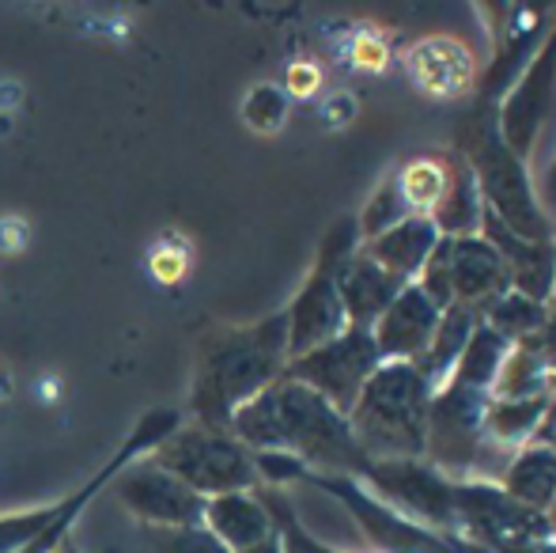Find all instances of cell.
<instances>
[{
    "mask_svg": "<svg viewBox=\"0 0 556 553\" xmlns=\"http://www.w3.org/2000/svg\"><path fill=\"white\" fill-rule=\"evenodd\" d=\"M227 432L247 451H288L303 458L311 474H344L364 481L371 470L367 455L352 440L349 417L288 376L250 399L231 417Z\"/></svg>",
    "mask_w": 556,
    "mask_h": 553,
    "instance_id": "obj_1",
    "label": "cell"
},
{
    "mask_svg": "<svg viewBox=\"0 0 556 553\" xmlns=\"http://www.w3.org/2000/svg\"><path fill=\"white\" fill-rule=\"evenodd\" d=\"M288 368V318L285 311L254 326H220L198 345L190 414L198 425L227 432L231 417L250 399L273 387Z\"/></svg>",
    "mask_w": 556,
    "mask_h": 553,
    "instance_id": "obj_2",
    "label": "cell"
},
{
    "mask_svg": "<svg viewBox=\"0 0 556 553\" xmlns=\"http://www.w3.org/2000/svg\"><path fill=\"white\" fill-rule=\"evenodd\" d=\"M454 152L473 171L484 213H492L504 228H511L515 236L530 239V243H556V224L538 198L530 163H522L500 140L496 103L477 99V114H469V122L462 126Z\"/></svg>",
    "mask_w": 556,
    "mask_h": 553,
    "instance_id": "obj_3",
    "label": "cell"
},
{
    "mask_svg": "<svg viewBox=\"0 0 556 553\" xmlns=\"http://www.w3.org/2000/svg\"><path fill=\"white\" fill-rule=\"evenodd\" d=\"M432 384L420 376L417 364L387 361L379 364L356 406L349 410V428L367 463L390 458H425L428 410H432Z\"/></svg>",
    "mask_w": 556,
    "mask_h": 553,
    "instance_id": "obj_4",
    "label": "cell"
},
{
    "mask_svg": "<svg viewBox=\"0 0 556 553\" xmlns=\"http://www.w3.org/2000/svg\"><path fill=\"white\" fill-rule=\"evenodd\" d=\"M492 391L446 384L428 410L425 463L451 481H500L515 451H504L484 436Z\"/></svg>",
    "mask_w": 556,
    "mask_h": 553,
    "instance_id": "obj_5",
    "label": "cell"
},
{
    "mask_svg": "<svg viewBox=\"0 0 556 553\" xmlns=\"http://www.w3.org/2000/svg\"><path fill=\"white\" fill-rule=\"evenodd\" d=\"M148 463L167 470L186 489L213 501L224 493H250L257 489L254 451H247L231 432L205 425H178L160 448L148 455Z\"/></svg>",
    "mask_w": 556,
    "mask_h": 553,
    "instance_id": "obj_6",
    "label": "cell"
},
{
    "mask_svg": "<svg viewBox=\"0 0 556 553\" xmlns=\"http://www.w3.org/2000/svg\"><path fill=\"white\" fill-rule=\"evenodd\" d=\"M359 228L356 216H344L330 228V236L323 239V251L315 259V269L303 280L300 296L285 307L288 318V361L311 353V349L326 345L341 330H349L344 323L341 296H337V269L344 266V259L359 251Z\"/></svg>",
    "mask_w": 556,
    "mask_h": 553,
    "instance_id": "obj_7",
    "label": "cell"
},
{
    "mask_svg": "<svg viewBox=\"0 0 556 553\" xmlns=\"http://www.w3.org/2000/svg\"><path fill=\"white\" fill-rule=\"evenodd\" d=\"M458 535L484 553H522L553 539L549 512H538L507 497L496 481H454Z\"/></svg>",
    "mask_w": 556,
    "mask_h": 553,
    "instance_id": "obj_8",
    "label": "cell"
},
{
    "mask_svg": "<svg viewBox=\"0 0 556 553\" xmlns=\"http://www.w3.org/2000/svg\"><path fill=\"white\" fill-rule=\"evenodd\" d=\"M364 486L379 497L387 508L420 524L428 531L458 535V512H454V481L435 470L425 458H390L371 463ZM462 539V535H458Z\"/></svg>",
    "mask_w": 556,
    "mask_h": 553,
    "instance_id": "obj_9",
    "label": "cell"
},
{
    "mask_svg": "<svg viewBox=\"0 0 556 553\" xmlns=\"http://www.w3.org/2000/svg\"><path fill=\"white\" fill-rule=\"evenodd\" d=\"M382 356L375 349L371 330H341L326 345L311 349V353L288 361L285 376L295 384L311 387L318 399H326L337 414L349 417V410L356 406L359 391L367 387V379L379 372Z\"/></svg>",
    "mask_w": 556,
    "mask_h": 553,
    "instance_id": "obj_10",
    "label": "cell"
},
{
    "mask_svg": "<svg viewBox=\"0 0 556 553\" xmlns=\"http://www.w3.org/2000/svg\"><path fill=\"white\" fill-rule=\"evenodd\" d=\"M556 106V15L549 35L542 38V46L534 50V58L527 61L515 84L504 91V99L496 103V126L500 140L519 155L522 163L534 160L542 129L549 122Z\"/></svg>",
    "mask_w": 556,
    "mask_h": 553,
    "instance_id": "obj_11",
    "label": "cell"
},
{
    "mask_svg": "<svg viewBox=\"0 0 556 553\" xmlns=\"http://www.w3.org/2000/svg\"><path fill=\"white\" fill-rule=\"evenodd\" d=\"M111 489L117 501L129 508V516H137L140 524H148L152 531L198 527L201 516H205V497L186 489L182 481L170 478L160 466H152L148 458H137V463L125 466L111 481Z\"/></svg>",
    "mask_w": 556,
    "mask_h": 553,
    "instance_id": "obj_12",
    "label": "cell"
},
{
    "mask_svg": "<svg viewBox=\"0 0 556 553\" xmlns=\"http://www.w3.org/2000/svg\"><path fill=\"white\" fill-rule=\"evenodd\" d=\"M484 15H496L492 27V58L489 68L481 76V99L500 103L504 91L515 84V76L527 68V61L534 58V50L542 46V38L549 35L553 23L549 8H530V4H484Z\"/></svg>",
    "mask_w": 556,
    "mask_h": 553,
    "instance_id": "obj_13",
    "label": "cell"
},
{
    "mask_svg": "<svg viewBox=\"0 0 556 553\" xmlns=\"http://www.w3.org/2000/svg\"><path fill=\"white\" fill-rule=\"evenodd\" d=\"M443 311L420 292L417 285H405L394 296L387 311L379 315V323L371 326L375 349H379L382 364L387 361H409L417 364L425 356L428 341H432L435 326H440Z\"/></svg>",
    "mask_w": 556,
    "mask_h": 553,
    "instance_id": "obj_14",
    "label": "cell"
},
{
    "mask_svg": "<svg viewBox=\"0 0 556 553\" xmlns=\"http://www.w3.org/2000/svg\"><path fill=\"white\" fill-rule=\"evenodd\" d=\"M556 391V315L534 338L507 349L492 384V399H549Z\"/></svg>",
    "mask_w": 556,
    "mask_h": 553,
    "instance_id": "obj_15",
    "label": "cell"
},
{
    "mask_svg": "<svg viewBox=\"0 0 556 553\" xmlns=\"http://www.w3.org/2000/svg\"><path fill=\"white\" fill-rule=\"evenodd\" d=\"M481 236L500 251L511 277V288L538 303L553 307V288H556V243H530V239L515 236L511 228L496 221L492 213H481Z\"/></svg>",
    "mask_w": 556,
    "mask_h": 553,
    "instance_id": "obj_16",
    "label": "cell"
},
{
    "mask_svg": "<svg viewBox=\"0 0 556 553\" xmlns=\"http://www.w3.org/2000/svg\"><path fill=\"white\" fill-rule=\"evenodd\" d=\"M451 288L454 303H462L469 311L489 307L496 296H504L511 288L504 259H500V251L481 231L451 239Z\"/></svg>",
    "mask_w": 556,
    "mask_h": 553,
    "instance_id": "obj_17",
    "label": "cell"
},
{
    "mask_svg": "<svg viewBox=\"0 0 556 553\" xmlns=\"http://www.w3.org/2000/svg\"><path fill=\"white\" fill-rule=\"evenodd\" d=\"M402 288H405L402 280L390 277L382 266H375L364 251L344 259V266L337 269V296H341L344 323H349L352 330H371Z\"/></svg>",
    "mask_w": 556,
    "mask_h": 553,
    "instance_id": "obj_18",
    "label": "cell"
},
{
    "mask_svg": "<svg viewBox=\"0 0 556 553\" xmlns=\"http://www.w3.org/2000/svg\"><path fill=\"white\" fill-rule=\"evenodd\" d=\"M409 76L417 80V88H425L428 96H443L454 99L462 91L473 88L477 80V65L469 46H462L458 38H425L409 50L405 58Z\"/></svg>",
    "mask_w": 556,
    "mask_h": 553,
    "instance_id": "obj_19",
    "label": "cell"
},
{
    "mask_svg": "<svg viewBox=\"0 0 556 553\" xmlns=\"http://www.w3.org/2000/svg\"><path fill=\"white\" fill-rule=\"evenodd\" d=\"M201 527H205L227 553H242V550L257 546V542H265L277 531L269 508H265V501L257 497V489H250V493H224V497L205 501Z\"/></svg>",
    "mask_w": 556,
    "mask_h": 553,
    "instance_id": "obj_20",
    "label": "cell"
},
{
    "mask_svg": "<svg viewBox=\"0 0 556 553\" xmlns=\"http://www.w3.org/2000/svg\"><path fill=\"white\" fill-rule=\"evenodd\" d=\"M440 239L443 236L435 231V224L428 221V216H409V221L382 231V236L371 239V243H359V251H364L375 266L387 269L390 277L402 280V285H413Z\"/></svg>",
    "mask_w": 556,
    "mask_h": 553,
    "instance_id": "obj_21",
    "label": "cell"
},
{
    "mask_svg": "<svg viewBox=\"0 0 556 553\" xmlns=\"http://www.w3.org/2000/svg\"><path fill=\"white\" fill-rule=\"evenodd\" d=\"M481 213H484V201H481V190H477L473 171H469V163L451 148L446 190H443L440 205L432 209V216H428V221L435 224V231H440V236L462 239V236H477V231H481Z\"/></svg>",
    "mask_w": 556,
    "mask_h": 553,
    "instance_id": "obj_22",
    "label": "cell"
},
{
    "mask_svg": "<svg viewBox=\"0 0 556 553\" xmlns=\"http://www.w3.org/2000/svg\"><path fill=\"white\" fill-rule=\"evenodd\" d=\"M496 486L527 508L549 512L556 501V451L542 443H522Z\"/></svg>",
    "mask_w": 556,
    "mask_h": 553,
    "instance_id": "obj_23",
    "label": "cell"
},
{
    "mask_svg": "<svg viewBox=\"0 0 556 553\" xmlns=\"http://www.w3.org/2000/svg\"><path fill=\"white\" fill-rule=\"evenodd\" d=\"M477 323H481V318H477V311L462 307V303H451V307L440 315V326H435L425 356L417 361L420 376L432 384V391H443V387H446L454 364H458V356L466 353L469 338H473Z\"/></svg>",
    "mask_w": 556,
    "mask_h": 553,
    "instance_id": "obj_24",
    "label": "cell"
},
{
    "mask_svg": "<svg viewBox=\"0 0 556 553\" xmlns=\"http://www.w3.org/2000/svg\"><path fill=\"white\" fill-rule=\"evenodd\" d=\"M477 318H481L492 334H500L507 345H519V341L534 338V334L549 323L553 307L549 303H538V300H530V296L515 292V288H507V292L496 296L489 307L477 311Z\"/></svg>",
    "mask_w": 556,
    "mask_h": 553,
    "instance_id": "obj_25",
    "label": "cell"
},
{
    "mask_svg": "<svg viewBox=\"0 0 556 553\" xmlns=\"http://www.w3.org/2000/svg\"><path fill=\"white\" fill-rule=\"evenodd\" d=\"M545 402L549 399H519V402L492 399L489 414H484V436H489L496 448L519 451L522 443L534 440L538 425H542V414H545Z\"/></svg>",
    "mask_w": 556,
    "mask_h": 553,
    "instance_id": "obj_26",
    "label": "cell"
},
{
    "mask_svg": "<svg viewBox=\"0 0 556 553\" xmlns=\"http://www.w3.org/2000/svg\"><path fill=\"white\" fill-rule=\"evenodd\" d=\"M446 167H451V152H420L394 171L413 216H432V209L440 205L446 190Z\"/></svg>",
    "mask_w": 556,
    "mask_h": 553,
    "instance_id": "obj_27",
    "label": "cell"
},
{
    "mask_svg": "<svg viewBox=\"0 0 556 553\" xmlns=\"http://www.w3.org/2000/svg\"><path fill=\"white\" fill-rule=\"evenodd\" d=\"M507 349H511V345H507L500 334H492L484 323H477L473 338H469L466 353L458 356V364H454V372H451V379H446V384L477 387V391H492V384H496V372H500V364H504Z\"/></svg>",
    "mask_w": 556,
    "mask_h": 553,
    "instance_id": "obj_28",
    "label": "cell"
},
{
    "mask_svg": "<svg viewBox=\"0 0 556 553\" xmlns=\"http://www.w3.org/2000/svg\"><path fill=\"white\" fill-rule=\"evenodd\" d=\"M409 216H413V209H409V201H405V193H402V183H397V175H387L379 190L367 198L364 213L356 216L359 239H364V243H371V239H379L382 231L397 228V224L409 221Z\"/></svg>",
    "mask_w": 556,
    "mask_h": 553,
    "instance_id": "obj_29",
    "label": "cell"
},
{
    "mask_svg": "<svg viewBox=\"0 0 556 553\" xmlns=\"http://www.w3.org/2000/svg\"><path fill=\"white\" fill-rule=\"evenodd\" d=\"M242 118H247V126L257 129V134H277L288 122L285 88H277V84H257V88H250L247 103H242Z\"/></svg>",
    "mask_w": 556,
    "mask_h": 553,
    "instance_id": "obj_30",
    "label": "cell"
},
{
    "mask_svg": "<svg viewBox=\"0 0 556 553\" xmlns=\"http://www.w3.org/2000/svg\"><path fill=\"white\" fill-rule=\"evenodd\" d=\"M413 285H417L420 292H425L440 311L451 307V303H454V288H451V239L443 236L440 243H435V251L428 254L425 269H420Z\"/></svg>",
    "mask_w": 556,
    "mask_h": 553,
    "instance_id": "obj_31",
    "label": "cell"
},
{
    "mask_svg": "<svg viewBox=\"0 0 556 553\" xmlns=\"http://www.w3.org/2000/svg\"><path fill=\"white\" fill-rule=\"evenodd\" d=\"M254 470H257V489L262 486H288V481L307 478V463L288 451H254Z\"/></svg>",
    "mask_w": 556,
    "mask_h": 553,
    "instance_id": "obj_32",
    "label": "cell"
},
{
    "mask_svg": "<svg viewBox=\"0 0 556 553\" xmlns=\"http://www.w3.org/2000/svg\"><path fill=\"white\" fill-rule=\"evenodd\" d=\"M160 553H227L205 527H175V531H155Z\"/></svg>",
    "mask_w": 556,
    "mask_h": 553,
    "instance_id": "obj_33",
    "label": "cell"
},
{
    "mask_svg": "<svg viewBox=\"0 0 556 553\" xmlns=\"http://www.w3.org/2000/svg\"><path fill=\"white\" fill-rule=\"evenodd\" d=\"M186 251L182 247H160V251L152 254V274H155V280H163V285H175L178 277H186Z\"/></svg>",
    "mask_w": 556,
    "mask_h": 553,
    "instance_id": "obj_34",
    "label": "cell"
},
{
    "mask_svg": "<svg viewBox=\"0 0 556 553\" xmlns=\"http://www.w3.org/2000/svg\"><path fill=\"white\" fill-rule=\"evenodd\" d=\"M318 91V68L307 65V61H300V65L288 68V91L285 96H295V99H307Z\"/></svg>",
    "mask_w": 556,
    "mask_h": 553,
    "instance_id": "obj_35",
    "label": "cell"
},
{
    "mask_svg": "<svg viewBox=\"0 0 556 553\" xmlns=\"http://www.w3.org/2000/svg\"><path fill=\"white\" fill-rule=\"evenodd\" d=\"M530 443H542V448L556 451V391L549 394V402H545L542 425H538V432H534V440H530Z\"/></svg>",
    "mask_w": 556,
    "mask_h": 553,
    "instance_id": "obj_36",
    "label": "cell"
},
{
    "mask_svg": "<svg viewBox=\"0 0 556 553\" xmlns=\"http://www.w3.org/2000/svg\"><path fill=\"white\" fill-rule=\"evenodd\" d=\"M542 205H545V213H549V221L556 224V152H553V160H549V167H545V178H542Z\"/></svg>",
    "mask_w": 556,
    "mask_h": 553,
    "instance_id": "obj_37",
    "label": "cell"
},
{
    "mask_svg": "<svg viewBox=\"0 0 556 553\" xmlns=\"http://www.w3.org/2000/svg\"><path fill=\"white\" fill-rule=\"evenodd\" d=\"M242 553H288V546H285V539H280V531H273L265 542H257V546H250Z\"/></svg>",
    "mask_w": 556,
    "mask_h": 553,
    "instance_id": "obj_38",
    "label": "cell"
},
{
    "mask_svg": "<svg viewBox=\"0 0 556 553\" xmlns=\"http://www.w3.org/2000/svg\"><path fill=\"white\" fill-rule=\"evenodd\" d=\"M522 553H556V535H553V539H545V542H534V546L522 550Z\"/></svg>",
    "mask_w": 556,
    "mask_h": 553,
    "instance_id": "obj_39",
    "label": "cell"
},
{
    "mask_svg": "<svg viewBox=\"0 0 556 553\" xmlns=\"http://www.w3.org/2000/svg\"><path fill=\"white\" fill-rule=\"evenodd\" d=\"M553 311H556V288H553Z\"/></svg>",
    "mask_w": 556,
    "mask_h": 553,
    "instance_id": "obj_40",
    "label": "cell"
},
{
    "mask_svg": "<svg viewBox=\"0 0 556 553\" xmlns=\"http://www.w3.org/2000/svg\"><path fill=\"white\" fill-rule=\"evenodd\" d=\"M285 546H288V542H285ZM288 553H300V550H292V546H288Z\"/></svg>",
    "mask_w": 556,
    "mask_h": 553,
    "instance_id": "obj_41",
    "label": "cell"
},
{
    "mask_svg": "<svg viewBox=\"0 0 556 553\" xmlns=\"http://www.w3.org/2000/svg\"><path fill=\"white\" fill-rule=\"evenodd\" d=\"M553 315H556V311H553Z\"/></svg>",
    "mask_w": 556,
    "mask_h": 553,
    "instance_id": "obj_42",
    "label": "cell"
}]
</instances>
